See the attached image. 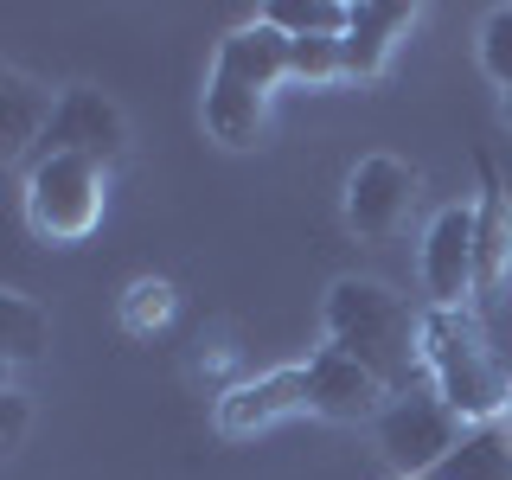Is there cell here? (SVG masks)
<instances>
[{
    "label": "cell",
    "instance_id": "7a4b0ae2",
    "mask_svg": "<svg viewBox=\"0 0 512 480\" xmlns=\"http://www.w3.org/2000/svg\"><path fill=\"white\" fill-rule=\"evenodd\" d=\"M288 77V32L269 20L237 26L212 58V84H205V128L224 148H256L269 116V96Z\"/></svg>",
    "mask_w": 512,
    "mask_h": 480
},
{
    "label": "cell",
    "instance_id": "ac0fdd59",
    "mask_svg": "<svg viewBox=\"0 0 512 480\" xmlns=\"http://www.w3.org/2000/svg\"><path fill=\"white\" fill-rule=\"evenodd\" d=\"M288 77H301V84H333V77H346L340 39H288Z\"/></svg>",
    "mask_w": 512,
    "mask_h": 480
},
{
    "label": "cell",
    "instance_id": "277c9868",
    "mask_svg": "<svg viewBox=\"0 0 512 480\" xmlns=\"http://www.w3.org/2000/svg\"><path fill=\"white\" fill-rule=\"evenodd\" d=\"M103 199H109V173L71 154H39L26 173V224L45 244H84L103 224Z\"/></svg>",
    "mask_w": 512,
    "mask_h": 480
},
{
    "label": "cell",
    "instance_id": "4fadbf2b",
    "mask_svg": "<svg viewBox=\"0 0 512 480\" xmlns=\"http://www.w3.org/2000/svg\"><path fill=\"white\" fill-rule=\"evenodd\" d=\"M410 26H416V7H404V0H359L346 20V39H340L346 77H378Z\"/></svg>",
    "mask_w": 512,
    "mask_h": 480
},
{
    "label": "cell",
    "instance_id": "7c38bea8",
    "mask_svg": "<svg viewBox=\"0 0 512 480\" xmlns=\"http://www.w3.org/2000/svg\"><path fill=\"white\" fill-rule=\"evenodd\" d=\"M52 103L58 96L45 90L32 71L0 64V167L39 154V135H45V122H52Z\"/></svg>",
    "mask_w": 512,
    "mask_h": 480
},
{
    "label": "cell",
    "instance_id": "52a82bcc",
    "mask_svg": "<svg viewBox=\"0 0 512 480\" xmlns=\"http://www.w3.org/2000/svg\"><path fill=\"white\" fill-rule=\"evenodd\" d=\"M416 205V173L397 154H365L346 173V231L352 237H391Z\"/></svg>",
    "mask_w": 512,
    "mask_h": 480
},
{
    "label": "cell",
    "instance_id": "ba28073f",
    "mask_svg": "<svg viewBox=\"0 0 512 480\" xmlns=\"http://www.w3.org/2000/svg\"><path fill=\"white\" fill-rule=\"evenodd\" d=\"M423 288L429 308L474 301V205H442L423 231Z\"/></svg>",
    "mask_w": 512,
    "mask_h": 480
},
{
    "label": "cell",
    "instance_id": "603a6c76",
    "mask_svg": "<svg viewBox=\"0 0 512 480\" xmlns=\"http://www.w3.org/2000/svg\"><path fill=\"white\" fill-rule=\"evenodd\" d=\"M7 372H13V365H7V359H0V391H7Z\"/></svg>",
    "mask_w": 512,
    "mask_h": 480
},
{
    "label": "cell",
    "instance_id": "5b68a950",
    "mask_svg": "<svg viewBox=\"0 0 512 480\" xmlns=\"http://www.w3.org/2000/svg\"><path fill=\"white\" fill-rule=\"evenodd\" d=\"M39 154H71V160H90V167L109 173L128 154V122L96 84H71V90H58V103H52V122H45V135H39Z\"/></svg>",
    "mask_w": 512,
    "mask_h": 480
},
{
    "label": "cell",
    "instance_id": "3957f363",
    "mask_svg": "<svg viewBox=\"0 0 512 480\" xmlns=\"http://www.w3.org/2000/svg\"><path fill=\"white\" fill-rule=\"evenodd\" d=\"M416 352H423V378L461 423H500L512 378L500 372L487 333H480L474 308H423L416 320Z\"/></svg>",
    "mask_w": 512,
    "mask_h": 480
},
{
    "label": "cell",
    "instance_id": "9c48e42d",
    "mask_svg": "<svg viewBox=\"0 0 512 480\" xmlns=\"http://www.w3.org/2000/svg\"><path fill=\"white\" fill-rule=\"evenodd\" d=\"M301 378H308V410L327 416V423H365V416H384V397H391V384L372 378L359 359H346L340 346H320L308 365H301Z\"/></svg>",
    "mask_w": 512,
    "mask_h": 480
},
{
    "label": "cell",
    "instance_id": "ffe728a7",
    "mask_svg": "<svg viewBox=\"0 0 512 480\" xmlns=\"http://www.w3.org/2000/svg\"><path fill=\"white\" fill-rule=\"evenodd\" d=\"M26 429H32V404L7 384V391H0V455H13V448L26 442Z\"/></svg>",
    "mask_w": 512,
    "mask_h": 480
},
{
    "label": "cell",
    "instance_id": "6da1fadb",
    "mask_svg": "<svg viewBox=\"0 0 512 480\" xmlns=\"http://www.w3.org/2000/svg\"><path fill=\"white\" fill-rule=\"evenodd\" d=\"M416 320L423 314H410L404 295L372 282V276H340L327 288V346H340L346 359H359L372 378H384L404 397L416 391V378H423Z\"/></svg>",
    "mask_w": 512,
    "mask_h": 480
},
{
    "label": "cell",
    "instance_id": "8992f818",
    "mask_svg": "<svg viewBox=\"0 0 512 480\" xmlns=\"http://www.w3.org/2000/svg\"><path fill=\"white\" fill-rule=\"evenodd\" d=\"M461 429H468V423H461L436 391H410V397H397V404H384L378 448L391 455V468L404 474V480H423L448 448L461 442Z\"/></svg>",
    "mask_w": 512,
    "mask_h": 480
},
{
    "label": "cell",
    "instance_id": "2e32d148",
    "mask_svg": "<svg viewBox=\"0 0 512 480\" xmlns=\"http://www.w3.org/2000/svg\"><path fill=\"white\" fill-rule=\"evenodd\" d=\"M256 20H269L288 39H346V20L352 7L346 0H269Z\"/></svg>",
    "mask_w": 512,
    "mask_h": 480
},
{
    "label": "cell",
    "instance_id": "5bb4252c",
    "mask_svg": "<svg viewBox=\"0 0 512 480\" xmlns=\"http://www.w3.org/2000/svg\"><path fill=\"white\" fill-rule=\"evenodd\" d=\"M423 480H512V436L500 423L461 429V442L429 468Z\"/></svg>",
    "mask_w": 512,
    "mask_h": 480
},
{
    "label": "cell",
    "instance_id": "44dd1931",
    "mask_svg": "<svg viewBox=\"0 0 512 480\" xmlns=\"http://www.w3.org/2000/svg\"><path fill=\"white\" fill-rule=\"evenodd\" d=\"M500 429H506V436H512V391H506V410H500Z\"/></svg>",
    "mask_w": 512,
    "mask_h": 480
},
{
    "label": "cell",
    "instance_id": "8fae6325",
    "mask_svg": "<svg viewBox=\"0 0 512 480\" xmlns=\"http://www.w3.org/2000/svg\"><path fill=\"white\" fill-rule=\"evenodd\" d=\"M480 180L487 192L474 205V301H493L512 282V192L500 186L493 160H480Z\"/></svg>",
    "mask_w": 512,
    "mask_h": 480
},
{
    "label": "cell",
    "instance_id": "d6986e66",
    "mask_svg": "<svg viewBox=\"0 0 512 480\" xmlns=\"http://www.w3.org/2000/svg\"><path fill=\"white\" fill-rule=\"evenodd\" d=\"M480 71L500 90H512V7H493L480 26Z\"/></svg>",
    "mask_w": 512,
    "mask_h": 480
},
{
    "label": "cell",
    "instance_id": "7402d4cb",
    "mask_svg": "<svg viewBox=\"0 0 512 480\" xmlns=\"http://www.w3.org/2000/svg\"><path fill=\"white\" fill-rule=\"evenodd\" d=\"M500 116H506V128H512V90H506V103H500Z\"/></svg>",
    "mask_w": 512,
    "mask_h": 480
},
{
    "label": "cell",
    "instance_id": "30bf717a",
    "mask_svg": "<svg viewBox=\"0 0 512 480\" xmlns=\"http://www.w3.org/2000/svg\"><path fill=\"white\" fill-rule=\"evenodd\" d=\"M295 410H308V378H301V365H276V372L244 378L218 397V429L224 436H256V429L282 423Z\"/></svg>",
    "mask_w": 512,
    "mask_h": 480
},
{
    "label": "cell",
    "instance_id": "e0dca14e",
    "mask_svg": "<svg viewBox=\"0 0 512 480\" xmlns=\"http://www.w3.org/2000/svg\"><path fill=\"white\" fill-rule=\"evenodd\" d=\"M173 308H180V295H173L167 276H135L122 288V327L135 333V340H154V333L173 320Z\"/></svg>",
    "mask_w": 512,
    "mask_h": 480
},
{
    "label": "cell",
    "instance_id": "9a60e30c",
    "mask_svg": "<svg viewBox=\"0 0 512 480\" xmlns=\"http://www.w3.org/2000/svg\"><path fill=\"white\" fill-rule=\"evenodd\" d=\"M45 346H52V320H45V308L26 301V295H13V288H0V359L32 365V359H45Z\"/></svg>",
    "mask_w": 512,
    "mask_h": 480
}]
</instances>
